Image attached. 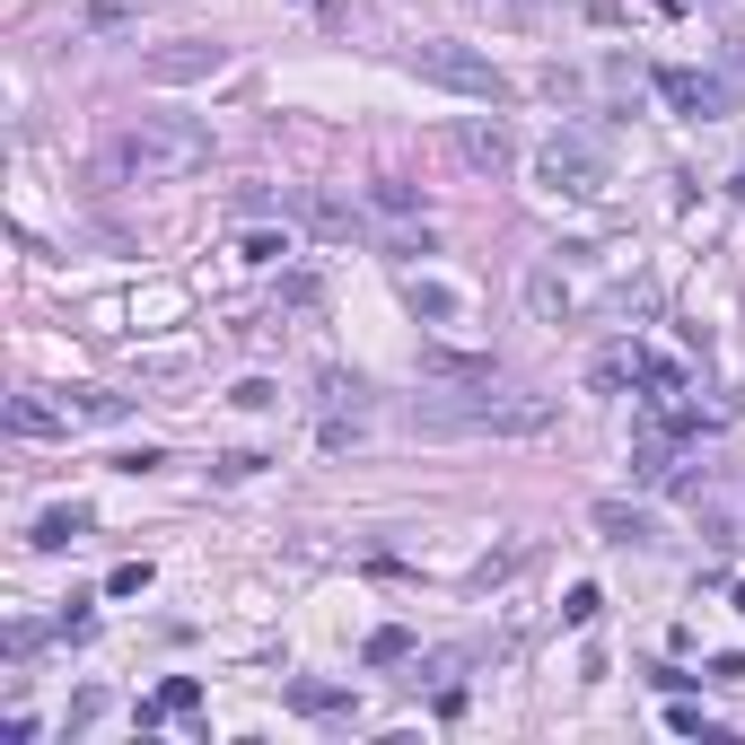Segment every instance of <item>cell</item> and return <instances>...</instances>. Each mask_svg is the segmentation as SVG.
I'll list each match as a JSON object with an SVG mask.
<instances>
[{"label": "cell", "instance_id": "2e32d148", "mask_svg": "<svg viewBox=\"0 0 745 745\" xmlns=\"http://www.w3.org/2000/svg\"><path fill=\"white\" fill-rule=\"evenodd\" d=\"M403 298H412V316H430V325H457V316H465V298H457L448 281H403Z\"/></svg>", "mask_w": 745, "mask_h": 745}, {"label": "cell", "instance_id": "4fadbf2b", "mask_svg": "<svg viewBox=\"0 0 745 745\" xmlns=\"http://www.w3.org/2000/svg\"><path fill=\"white\" fill-rule=\"evenodd\" d=\"M421 377H448V386H492V360H483V351H439V343H430V351H421Z\"/></svg>", "mask_w": 745, "mask_h": 745}, {"label": "cell", "instance_id": "d4e9b609", "mask_svg": "<svg viewBox=\"0 0 745 745\" xmlns=\"http://www.w3.org/2000/svg\"><path fill=\"white\" fill-rule=\"evenodd\" d=\"M124 9H132V0H88V18H97V27H124Z\"/></svg>", "mask_w": 745, "mask_h": 745}, {"label": "cell", "instance_id": "3957f363", "mask_svg": "<svg viewBox=\"0 0 745 745\" xmlns=\"http://www.w3.org/2000/svg\"><path fill=\"white\" fill-rule=\"evenodd\" d=\"M412 71H421L430 88H448V97H474V106H508V97H517V80H508L500 62H483V53H465V44H421Z\"/></svg>", "mask_w": 745, "mask_h": 745}, {"label": "cell", "instance_id": "5b68a950", "mask_svg": "<svg viewBox=\"0 0 745 745\" xmlns=\"http://www.w3.org/2000/svg\"><path fill=\"white\" fill-rule=\"evenodd\" d=\"M658 97H667L675 115H693V124H711V115H728V106H737V80H720V71H684V62H667V71H658Z\"/></svg>", "mask_w": 745, "mask_h": 745}, {"label": "cell", "instance_id": "6da1fadb", "mask_svg": "<svg viewBox=\"0 0 745 745\" xmlns=\"http://www.w3.org/2000/svg\"><path fill=\"white\" fill-rule=\"evenodd\" d=\"M193 167H211V132L167 124V115H140V124L115 132L106 158H97L106 185H167V176H193Z\"/></svg>", "mask_w": 745, "mask_h": 745}, {"label": "cell", "instance_id": "52a82bcc", "mask_svg": "<svg viewBox=\"0 0 745 745\" xmlns=\"http://www.w3.org/2000/svg\"><path fill=\"white\" fill-rule=\"evenodd\" d=\"M448 140H457V158H465L474 176H500V167H517V132L500 124V115H465Z\"/></svg>", "mask_w": 745, "mask_h": 745}, {"label": "cell", "instance_id": "7402d4cb", "mask_svg": "<svg viewBox=\"0 0 745 745\" xmlns=\"http://www.w3.org/2000/svg\"><path fill=\"white\" fill-rule=\"evenodd\" d=\"M667 728H675V737H702V745H720V728H711V720H702L693 702H675V711H667Z\"/></svg>", "mask_w": 745, "mask_h": 745}, {"label": "cell", "instance_id": "7c38bea8", "mask_svg": "<svg viewBox=\"0 0 745 745\" xmlns=\"http://www.w3.org/2000/svg\"><path fill=\"white\" fill-rule=\"evenodd\" d=\"M290 711L298 720H351L360 693H343V684H290Z\"/></svg>", "mask_w": 745, "mask_h": 745}, {"label": "cell", "instance_id": "d6986e66", "mask_svg": "<svg viewBox=\"0 0 745 745\" xmlns=\"http://www.w3.org/2000/svg\"><path fill=\"white\" fill-rule=\"evenodd\" d=\"M369 211H386V220H412V211H421V193H412V185H369Z\"/></svg>", "mask_w": 745, "mask_h": 745}, {"label": "cell", "instance_id": "44dd1931", "mask_svg": "<svg viewBox=\"0 0 745 745\" xmlns=\"http://www.w3.org/2000/svg\"><path fill=\"white\" fill-rule=\"evenodd\" d=\"M597 606H606V597H597V588H588V579H579V588H570V597H562V622H570V631H588V622H597Z\"/></svg>", "mask_w": 745, "mask_h": 745}, {"label": "cell", "instance_id": "484cf974", "mask_svg": "<svg viewBox=\"0 0 745 745\" xmlns=\"http://www.w3.org/2000/svg\"><path fill=\"white\" fill-rule=\"evenodd\" d=\"M492 9H508V18H517V9H526V0H492Z\"/></svg>", "mask_w": 745, "mask_h": 745}, {"label": "cell", "instance_id": "ac0fdd59", "mask_svg": "<svg viewBox=\"0 0 745 745\" xmlns=\"http://www.w3.org/2000/svg\"><path fill=\"white\" fill-rule=\"evenodd\" d=\"M238 254H246V263H281V254H290V229H246Z\"/></svg>", "mask_w": 745, "mask_h": 745}, {"label": "cell", "instance_id": "ba28073f", "mask_svg": "<svg viewBox=\"0 0 745 745\" xmlns=\"http://www.w3.org/2000/svg\"><path fill=\"white\" fill-rule=\"evenodd\" d=\"M631 474H640L649 492H667V483H684V430H667V421H649V430H640V448H631Z\"/></svg>", "mask_w": 745, "mask_h": 745}, {"label": "cell", "instance_id": "277c9868", "mask_svg": "<svg viewBox=\"0 0 745 745\" xmlns=\"http://www.w3.org/2000/svg\"><path fill=\"white\" fill-rule=\"evenodd\" d=\"M535 167H544V185H553V193H579V202H597V193L615 185V158H606L588 132H553Z\"/></svg>", "mask_w": 745, "mask_h": 745}, {"label": "cell", "instance_id": "30bf717a", "mask_svg": "<svg viewBox=\"0 0 745 745\" xmlns=\"http://www.w3.org/2000/svg\"><path fill=\"white\" fill-rule=\"evenodd\" d=\"M80 535H88V508H80V500H71V508H44V517H35V535H27V544H35V553H71V544H80Z\"/></svg>", "mask_w": 745, "mask_h": 745}, {"label": "cell", "instance_id": "8fae6325", "mask_svg": "<svg viewBox=\"0 0 745 745\" xmlns=\"http://www.w3.org/2000/svg\"><path fill=\"white\" fill-rule=\"evenodd\" d=\"M193 711H202V684L176 675V684H158V693L140 702V728H158V720H193Z\"/></svg>", "mask_w": 745, "mask_h": 745}, {"label": "cell", "instance_id": "603a6c76", "mask_svg": "<svg viewBox=\"0 0 745 745\" xmlns=\"http://www.w3.org/2000/svg\"><path fill=\"white\" fill-rule=\"evenodd\" d=\"M140 588H149V562H124V570L106 579V597H140Z\"/></svg>", "mask_w": 745, "mask_h": 745}, {"label": "cell", "instance_id": "5bb4252c", "mask_svg": "<svg viewBox=\"0 0 745 745\" xmlns=\"http://www.w3.org/2000/svg\"><path fill=\"white\" fill-rule=\"evenodd\" d=\"M316 403H325V421H343V412L360 421V412H369V386L343 377V369H325V377H316Z\"/></svg>", "mask_w": 745, "mask_h": 745}, {"label": "cell", "instance_id": "83f0119b", "mask_svg": "<svg viewBox=\"0 0 745 745\" xmlns=\"http://www.w3.org/2000/svg\"><path fill=\"white\" fill-rule=\"evenodd\" d=\"M307 9H334V0H307Z\"/></svg>", "mask_w": 745, "mask_h": 745}, {"label": "cell", "instance_id": "cb8c5ba5", "mask_svg": "<svg viewBox=\"0 0 745 745\" xmlns=\"http://www.w3.org/2000/svg\"><path fill=\"white\" fill-rule=\"evenodd\" d=\"M281 298H290V307H316L325 290H316V272H290V281H281Z\"/></svg>", "mask_w": 745, "mask_h": 745}, {"label": "cell", "instance_id": "8992f818", "mask_svg": "<svg viewBox=\"0 0 745 745\" xmlns=\"http://www.w3.org/2000/svg\"><path fill=\"white\" fill-rule=\"evenodd\" d=\"M211 71H229V44H211V35H193V44H158V53L140 62L149 88H185V80H211Z\"/></svg>", "mask_w": 745, "mask_h": 745}, {"label": "cell", "instance_id": "7a4b0ae2", "mask_svg": "<svg viewBox=\"0 0 745 745\" xmlns=\"http://www.w3.org/2000/svg\"><path fill=\"white\" fill-rule=\"evenodd\" d=\"M412 430H439V439H544L553 430V403L544 395H465V403H412L403 412Z\"/></svg>", "mask_w": 745, "mask_h": 745}, {"label": "cell", "instance_id": "4316f807", "mask_svg": "<svg viewBox=\"0 0 745 745\" xmlns=\"http://www.w3.org/2000/svg\"><path fill=\"white\" fill-rule=\"evenodd\" d=\"M737 615H745V579H737Z\"/></svg>", "mask_w": 745, "mask_h": 745}, {"label": "cell", "instance_id": "9a60e30c", "mask_svg": "<svg viewBox=\"0 0 745 745\" xmlns=\"http://www.w3.org/2000/svg\"><path fill=\"white\" fill-rule=\"evenodd\" d=\"M597 526H606V544H658L649 508H622V500H597Z\"/></svg>", "mask_w": 745, "mask_h": 745}, {"label": "cell", "instance_id": "e0dca14e", "mask_svg": "<svg viewBox=\"0 0 745 745\" xmlns=\"http://www.w3.org/2000/svg\"><path fill=\"white\" fill-rule=\"evenodd\" d=\"M526 307H535L544 325H562V316H570V290H562V272H535V281H526Z\"/></svg>", "mask_w": 745, "mask_h": 745}, {"label": "cell", "instance_id": "ffe728a7", "mask_svg": "<svg viewBox=\"0 0 745 745\" xmlns=\"http://www.w3.org/2000/svg\"><path fill=\"white\" fill-rule=\"evenodd\" d=\"M395 658H412V631H403V622L369 631V667H395Z\"/></svg>", "mask_w": 745, "mask_h": 745}, {"label": "cell", "instance_id": "9c48e42d", "mask_svg": "<svg viewBox=\"0 0 745 745\" xmlns=\"http://www.w3.org/2000/svg\"><path fill=\"white\" fill-rule=\"evenodd\" d=\"M9 430L18 439H71V403H44V395H9Z\"/></svg>", "mask_w": 745, "mask_h": 745}]
</instances>
